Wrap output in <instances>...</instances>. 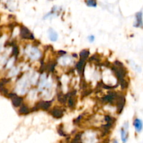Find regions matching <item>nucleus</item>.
<instances>
[{"instance_id":"obj_15","label":"nucleus","mask_w":143,"mask_h":143,"mask_svg":"<svg viewBox=\"0 0 143 143\" xmlns=\"http://www.w3.org/2000/svg\"><path fill=\"white\" fill-rule=\"evenodd\" d=\"M86 4L88 6L90 7H96L97 6L96 0H86Z\"/></svg>"},{"instance_id":"obj_17","label":"nucleus","mask_w":143,"mask_h":143,"mask_svg":"<svg viewBox=\"0 0 143 143\" xmlns=\"http://www.w3.org/2000/svg\"><path fill=\"white\" fill-rule=\"evenodd\" d=\"M55 62H50V64L48 65V70L50 72H53L54 69H55Z\"/></svg>"},{"instance_id":"obj_10","label":"nucleus","mask_w":143,"mask_h":143,"mask_svg":"<svg viewBox=\"0 0 143 143\" xmlns=\"http://www.w3.org/2000/svg\"><path fill=\"white\" fill-rule=\"evenodd\" d=\"M85 59H80V61L78 62V64L76 65V68L80 74H81L82 73V70L84 69V64H85Z\"/></svg>"},{"instance_id":"obj_4","label":"nucleus","mask_w":143,"mask_h":143,"mask_svg":"<svg viewBox=\"0 0 143 143\" xmlns=\"http://www.w3.org/2000/svg\"><path fill=\"white\" fill-rule=\"evenodd\" d=\"M51 105V102L50 101H41L40 102H38L37 103V105H36L37 110L38 109H41L43 110H48L49 108Z\"/></svg>"},{"instance_id":"obj_2","label":"nucleus","mask_w":143,"mask_h":143,"mask_svg":"<svg viewBox=\"0 0 143 143\" xmlns=\"http://www.w3.org/2000/svg\"><path fill=\"white\" fill-rule=\"evenodd\" d=\"M20 36L22 38H26V39H32L33 40L34 38V36L29 30L25 27H22L20 29Z\"/></svg>"},{"instance_id":"obj_19","label":"nucleus","mask_w":143,"mask_h":143,"mask_svg":"<svg viewBox=\"0 0 143 143\" xmlns=\"http://www.w3.org/2000/svg\"><path fill=\"white\" fill-rule=\"evenodd\" d=\"M88 39H89V41L90 42H93V41H94V40H95V37H94V36H89L88 37Z\"/></svg>"},{"instance_id":"obj_16","label":"nucleus","mask_w":143,"mask_h":143,"mask_svg":"<svg viewBox=\"0 0 143 143\" xmlns=\"http://www.w3.org/2000/svg\"><path fill=\"white\" fill-rule=\"evenodd\" d=\"M119 82H120V84H121L122 88H123V89L127 88L128 85V83L127 81H126V80H124V79L120 80H119Z\"/></svg>"},{"instance_id":"obj_11","label":"nucleus","mask_w":143,"mask_h":143,"mask_svg":"<svg viewBox=\"0 0 143 143\" xmlns=\"http://www.w3.org/2000/svg\"><path fill=\"white\" fill-rule=\"evenodd\" d=\"M22 102V98L21 97H19L17 96H15L14 98H12V103H13V105L15 106V107H18L21 105Z\"/></svg>"},{"instance_id":"obj_12","label":"nucleus","mask_w":143,"mask_h":143,"mask_svg":"<svg viewBox=\"0 0 143 143\" xmlns=\"http://www.w3.org/2000/svg\"><path fill=\"white\" fill-rule=\"evenodd\" d=\"M75 94H72L68 97V105L69 106V108H73L75 105H76V98H75Z\"/></svg>"},{"instance_id":"obj_9","label":"nucleus","mask_w":143,"mask_h":143,"mask_svg":"<svg viewBox=\"0 0 143 143\" xmlns=\"http://www.w3.org/2000/svg\"><path fill=\"white\" fill-rule=\"evenodd\" d=\"M49 33V38L52 41H56L58 39V34L53 29L50 28L48 31Z\"/></svg>"},{"instance_id":"obj_18","label":"nucleus","mask_w":143,"mask_h":143,"mask_svg":"<svg viewBox=\"0 0 143 143\" xmlns=\"http://www.w3.org/2000/svg\"><path fill=\"white\" fill-rule=\"evenodd\" d=\"M13 55H14L15 57H17L18 55V53H19V50H18V48L17 46H14L13 48Z\"/></svg>"},{"instance_id":"obj_8","label":"nucleus","mask_w":143,"mask_h":143,"mask_svg":"<svg viewBox=\"0 0 143 143\" xmlns=\"http://www.w3.org/2000/svg\"><path fill=\"white\" fill-rule=\"evenodd\" d=\"M133 125L135 126V130H137V132H140L142 130H143V122L139 119H135V121H134V123H133Z\"/></svg>"},{"instance_id":"obj_3","label":"nucleus","mask_w":143,"mask_h":143,"mask_svg":"<svg viewBox=\"0 0 143 143\" xmlns=\"http://www.w3.org/2000/svg\"><path fill=\"white\" fill-rule=\"evenodd\" d=\"M29 56L32 59L36 60L41 57V52L36 48L32 47L29 51Z\"/></svg>"},{"instance_id":"obj_1","label":"nucleus","mask_w":143,"mask_h":143,"mask_svg":"<svg viewBox=\"0 0 143 143\" xmlns=\"http://www.w3.org/2000/svg\"><path fill=\"white\" fill-rule=\"evenodd\" d=\"M116 105H117L118 113H121L124 105H125V97L124 96L123 94L118 95L117 98L116 100Z\"/></svg>"},{"instance_id":"obj_13","label":"nucleus","mask_w":143,"mask_h":143,"mask_svg":"<svg viewBox=\"0 0 143 143\" xmlns=\"http://www.w3.org/2000/svg\"><path fill=\"white\" fill-rule=\"evenodd\" d=\"M19 112H20V114H29L30 112V110L27 105H22L21 106L20 110H19Z\"/></svg>"},{"instance_id":"obj_6","label":"nucleus","mask_w":143,"mask_h":143,"mask_svg":"<svg viewBox=\"0 0 143 143\" xmlns=\"http://www.w3.org/2000/svg\"><path fill=\"white\" fill-rule=\"evenodd\" d=\"M128 128V123H125V126L121 129V138L122 140L124 143H126L128 140V132L127 130Z\"/></svg>"},{"instance_id":"obj_7","label":"nucleus","mask_w":143,"mask_h":143,"mask_svg":"<svg viewBox=\"0 0 143 143\" xmlns=\"http://www.w3.org/2000/svg\"><path fill=\"white\" fill-rule=\"evenodd\" d=\"M136 21L135 23L134 24V26L135 27H143V13L142 12H138L136 13Z\"/></svg>"},{"instance_id":"obj_14","label":"nucleus","mask_w":143,"mask_h":143,"mask_svg":"<svg viewBox=\"0 0 143 143\" xmlns=\"http://www.w3.org/2000/svg\"><path fill=\"white\" fill-rule=\"evenodd\" d=\"M89 55V50H84L81 51L80 53V59H83L85 60L87 59Z\"/></svg>"},{"instance_id":"obj_20","label":"nucleus","mask_w":143,"mask_h":143,"mask_svg":"<svg viewBox=\"0 0 143 143\" xmlns=\"http://www.w3.org/2000/svg\"><path fill=\"white\" fill-rule=\"evenodd\" d=\"M17 95H16V94H14V93H10V94H8L7 96L9 97V98H14Z\"/></svg>"},{"instance_id":"obj_5","label":"nucleus","mask_w":143,"mask_h":143,"mask_svg":"<svg viewBox=\"0 0 143 143\" xmlns=\"http://www.w3.org/2000/svg\"><path fill=\"white\" fill-rule=\"evenodd\" d=\"M50 114L54 117H55L57 119H59V118H61L63 116L64 111H63V110H62L59 108H55L50 111Z\"/></svg>"}]
</instances>
